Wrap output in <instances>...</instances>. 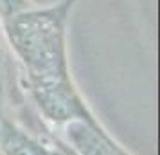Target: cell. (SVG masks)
Returning a JSON list of instances; mask_svg holds the SVG:
<instances>
[{"mask_svg":"<svg viewBox=\"0 0 160 155\" xmlns=\"http://www.w3.org/2000/svg\"><path fill=\"white\" fill-rule=\"evenodd\" d=\"M34 4L31 0H0V22L11 18L13 15L20 13L23 9L32 8Z\"/></svg>","mask_w":160,"mask_h":155,"instance_id":"277c9868","label":"cell"},{"mask_svg":"<svg viewBox=\"0 0 160 155\" xmlns=\"http://www.w3.org/2000/svg\"><path fill=\"white\" fill-rule=\"evenodd\" d=\"M76 0H61L47 8H27L0 22L9 51L18 65V78L72 76L68 61V16Z\"/></svg>","mask_w":160,"mask_h":155,"instance_id":"6da1fadb","label":"cell"},{"mask_svg":"<svg viewBox=\"0 0 160 155\" xmlns=\"http://www.w3.org/2000/svg\"><path fill=\"white\" fill-rule=\"evenodd\" d=\"M38 135V155H76L70 148L65 144V141L56 132L47 128L43 123L36 126Z\"/></svg>","mask_w":160,"mask_h":155,"instance_id":"3957f363","label":"cell"},{"mask_svg":"<svg viewBox=\"0 0 160 155\" xmlns=\"http://www.w3.org/2000/svg\"><path fill=\"white\" fill-rule=\"evenodd\" d=\"M58 135L76 155H133L97 117L72 121L63 126Z\"/></svg>","mask_w":160,"mask_h":155,"instance_id":"7a4b0ae2","label":"cell"},{"mask_svg":"<svg viewBox=\"0 0 160 155\" xmlns=\"http://www.w3.org/2000/svg\"><path fill=\"white\" fill-rule=\"evenodd\" d=\"M4 92H6V87H4V56H2V47H0V114H2V105H4Z\"/></svg>","mask_w":160,"mask_h":155,"instance_id":"5b68a950","label":"cell"}]
</instances>
